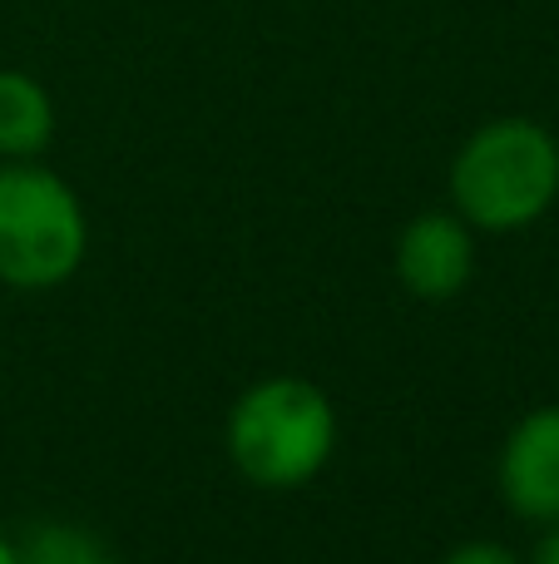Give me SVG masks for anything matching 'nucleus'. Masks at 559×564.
<instances>
[{
  "label": "nucleus",
  "mask_w": 559,
  "mask_h": 564,
  "mask_svg": "<svg viewBox=\"0 0 559 564\" xmlns=\"http://www.w3.org/2000/svg\"><path fill=\"white\" fill-rule=\"evenodd\" d=\"M0 564H20V550H15L10 535H0Z\"/></svg>",
  "instance_id": "obj_10"
},
{
  "label": "nucleus",
  "mask_w": 559,
  "mask_h": 564,
  "mask_svg": "<svg viewBox=\"0 0 559 564\" xmlns=\"http://www.w3.org/2000/svg\"><path fill=\"white\" fill-rule=\"evenodd\" d=\"M85 253L89 218L75 188L40 159H0V288L50 292Z\"/></svg>",
  "instance_id": "obj_3"
},
{
  "label": "nucleus",
  "mask_w": 559,
  "mask_h": 564,
  "mask_svg": "<svg viewBox=\"0 0 559 564\" xmlns=\"http://www.w3.org/2000/svg\"><path fill=\"white\" fill-rule=\"evenodd\" d=\"M233 470L257 490H297L327 470L337 451V411L317 381L263 377L233 401L223 426Z\"/></svg>",
  "instance_id": "obj_2"
},
{
  "label": "nucleus",
  "mask_w": 559,
  "mask_h": 564,
  "mask_svg": "<svg viewBox=\"0 0 559 564\" xmlns=\"http://www.w3.org/2000/svg\"><path fill=\"white\" fill-rule=\"evenodd\" d=\"M441 564H525V560L501 540H465V545L446 550Z\"/></svg>",
  "instance_id": "obj_8"
},
{
  "label": "nucleus",
  "mask_w": 559,
  "mask_h": 564,
  "mask_svg": "<svg viewBox=\"0 0 559 564\" xmlns=\"http://www.w3.org/2000/svg\"><path fill=\"white\" fill-rule=\"evenodd\" d=\"M396 278L412 297L446 302L475 278V228L456 208H426L396 238Z\"/></svg>",
  "instance_id": "obj_5"
},
{
  "label": "nucleus",
  "mask_w": 559,
  "mask_h": 564,
  "mask_svg": "<svg viewBox=\"0 0 559 564\" xmlns=\"http://www.w3.org/2000/svg\"><path fill=\"white\" fill-rule=\"evenodd\" d=\"M20 564H119L105 550V540L89 535L85 525H69V520H45V525H30L25 540H15Z\"/></svg>",
  "instance_id": "obj_7"
},
{
  "label": "nucleus",
  "mask_w": 559,
  "mask_h": 564,
  "mask_svg": "<svg viewBox=\"0 0 559 564\" xmlns=\"http://www.w3.org/2000/svg\"><path fill=\"white\" fill-rule=\"evenodd\" d=\"M559 198V139L540 119L481 124L451 159V208L475 234H520Z\"/></svg>",
  "instance_id": "obj_1"
},
{
  "label": "nucleus",
  "mask_w": 559,
  "mask_h": 564,
  "mask_svg": "<svg viewBox=\"0 0 559 564\" xmlns=\"http://www.w3.org/2000/svg\"><path fill=\"white\" fill-rule=\"evenodd\" d=\"M55 139V99L25 69H0V159H40Z\"/></svg>",
  "instance_id": "obj_6"
},
{
  "label": "nucleus",
  "mask_w": 559,
  "mask_h": 564,
  "mask_svg": "<svg viewBox=\"0 0 559 564\" xmlns=\"http://www.w3.org/2000/svg\"><path fill=\"white\" fill-rule=\"evenodd\" d=\"M495 486L511 516L530 525L559 520V401L525 411L495 460Z\"/></svg>",
  "instance_id": "obj_4"
},
{
  "label": "nucleus",
  "mask_w": 559,
  "mask_h": 564,
  "mask_svg": "<svg viewBox=\"0 0 559 564\" xmlns=\"http://www.w3.org/2000/svg\"><path fill=\"white\" fill-rule=\"evenodd\" d=\"M525 564H559V520L555 525H545V535L535 540V550H530V560Z\"/></svg>",
  "instance_id": "obj_9"
}]
</instances>
